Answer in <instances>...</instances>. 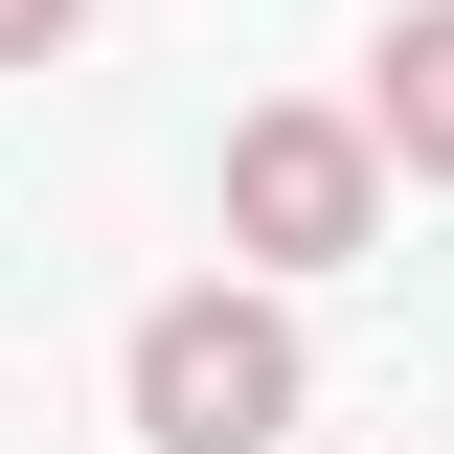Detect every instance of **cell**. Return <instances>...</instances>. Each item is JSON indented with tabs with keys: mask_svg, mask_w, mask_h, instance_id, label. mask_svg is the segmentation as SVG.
<instances>
[{
	"mask_svg": "<svg viewBox=\"0 0 454 454\" xmlns=\"http://www.w3.org/2000/svg\"><path fill=\"white\" fill-rule=\"evenodd\" d=\"M114 387H137V454H273L295 432V318L273 295H160Z\"/></svg>",
	"mask_w": 454,
	"mask_h": 454,
	"instance_id": "1",
	"label": "cell"
},
{
	"mask_svg": "<svg viewBox=\"0 0 454 454\" xmlns=\"http://www.w3.org/2000/svg\"><path fill=\"white\" fill-rule=\"evenodd\" d=\"M387 227V137L364 114H227V250L250 273H340Z\"/></svg>",
	"mask_w": 454,
	"mask_h": 454,
	"instance_id": "2",
	"label": "cell"
},
{
	"mask_svg": "<svg viewBox=\"0 0 454 454\" xmlns=\"http://www.w3.org/2000/svg\"><path fill=\"white\" fill-rule=\"evenodd\" d=\"M364 137H387L409 182H454V0H409V23H387V68H364Z\"/></svg>",
	"mask_w": 454,
	"mask_h": 454,
	"instance_id": "3",
	"label": "cell"
},
{
	"mask_svg": "<svg viewBox=\"0 0 454 454\" xmlns=\"http://www.w3.org/2000/svg\"><path fill=\"white\" fill-rule=\"evenodd\" d=\"M68 23H91V0H0V68H46V46H68Z\"/></svg>",
	"mask_w": 454,
	"mask_h": 454,
	"instance_id": "4",
	"label": "cell"
}]
</instances>
